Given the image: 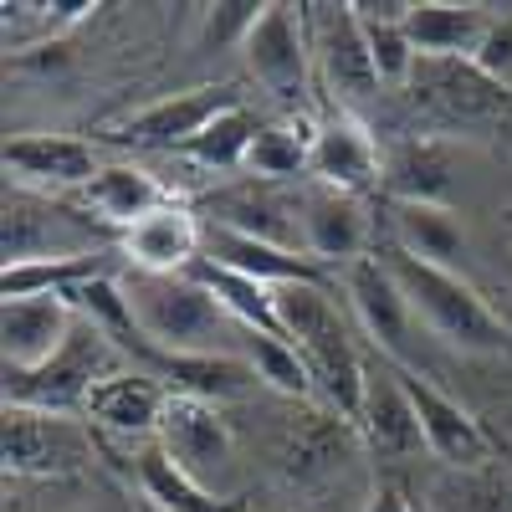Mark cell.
Instances as JSON below:
<instances>
[{
	"instance_id": "obj_30",
	"label": "cell",
	"mask_w": 512,
	"mask_h": 512,
	"mask_svg": "<svg viewBox=\"0 0 512 512\" xmlns=\"http://www.w3.org/2000/svg\"><path fill=\"white\" fill-rule=\"evenodd\" d=\"M354 431V425L344 415H313L303 425H292L287 441H282V472L292 482H323L333 477L338 466H344V436Z\"/></svg>"
},
{
	"instance_id": "obj_28",
	"label": "cell",
	"mask_w": 512,
	"mask_h": 512,
	"mask_svg": "<svg viewBox=\"0 0 512 512\" xmlns=\"http://www.w3.org/2000/svg\"><path fill=\"white\" fill-rule=\"evenodd\" d=\"M390 231L395 246L420 256L431 267L456 272V262L466 256V231L456 226V216L446 205H410V200H390Z\"/></svg>"
},
{
	"instance_id": "obj_4",
	"label": "cell",
	"mask_w": 512,
	"mask_h": 512,
	"mask_svg": "<svg viewBox=\"0 0 512 512\" xmlns=\"http://www.w3.org/2000/svg\"><path fill=\"white\" fill-rule=\"evenodd\" d=\"M118 354L123 349L93 318H77L72 338L52 364H41L31 374H6V405L47 410V415H82L98 384L118 374Z\"/></svg>"
},
{
	"instance_id": "obj_22",
	"label": "cell",
	"mask_w": 512,
	"mask_h": 512,
	"mask_svg": "<svg viewBox=\"0 0 512 512\" xmlns=\"http://www.w3.org/2000/svg\"><path fill=\"white\" fill-rule=\"evenodd\" d=\"M144 374L164 379L169 395H195V400H210V405L241 400V395H251L256 384H262L241 354H154L149 349V369Z\"/></svg>"
},
{
	"instance_id": "obj_19",
	"label": "cell",
	"mask_w": 512,
	"mask_h": 512,
	"mask_svg": "<svg viewBox=\"0 0 512 512\" xmlns=\"http://www.w3.org/2000/svg\"><path fill=\"white\" fill-rule=\"evenodd\" d=\"M210 226H226V231H241V236H256V241L303 251V195H282L272 180H246V185L210 195Z\"/></svg>"
},
{
	"instance_id": "obj_33",
	"label": "cell",
	"mask_w": 512,
	"mask_h": 512,
	"mask_svg": "<svg viewBox=\"0 0 512 512\" xmlns=\"http://www.w3.org/2000/svg\"><path fill=\"white\" fill-rule=\"evenodd\" d=\"M108 272V251L98 256H57V262H16L0 272V292L6 297H41V292H77Z\"/></svg>"
},
{
	"instance_id": "obj_14",
	"label": "cell",
	"mask_w": 512,
	"mask_h": 512,
	"mask_svg": "<svg viewBox=\"0 0 512 512\" xmlns=\"http://www.w3.org/2000/svg\"><path fill=\"white\" fill-rule=\"evenodd\" d=\"M6 185L36 190V195H82L98 180V149L88 139H72V134H21L6 139Z\"/></svg>"
},
{
	"instance_id": "obj_15",
	"label": "cell",
	"mask_w": 512,
	"mask_h": 512,
	"mask_svg": "<svg viewBox=\"0 0 512 512\" xmlns=\"http://www.w3.org/2000/svg\"><path fill=\"white\" fill-rule=\"evenodd\" d=\"M77 303L67 292H41V297H6L0 308V354H6V374H31L52 364L62 344L77 328Z\"/></svg>"
},
{
	"instance_id": "obj_10",
	"label": "cell",
	"mask_w": 512,
	"mask_h": 512,
	"mask_svg": "<svg viewBox=\"0 0 512 512\" xmlns=\"http://www.w3.org/2000/svg\"><path fill=\"white\" fill-rule=\"evenodd\" d=\"M93 461V436L72 415L6 405V472L11 477H72Z\"/></svg>"
},
{
	"instance_id": "obj_6",
	"label": "cell",
	"mask_w": 512,
	"mask_h": 512,
	"mask_svg": "<svg viewBox=\"0 0 512 512\" xmlns=\"http://www.w3.org/2000/svg\"><path fill=\"white\" fill-rule=\"evenodd\" d=\"M303 11H308V36H313V67L323 77V88L333 93V108L354 113L374 103L384 88H379L369 36H364L354 0L349 6H303Z\"/></svg>"
},
{
	"instance_id": "obj_5",
	"label": "cell",
	"mask_w": 512,
	"mask_h": 512,
	"mask_svg": "<svg viewBox=\"0 0 512 512\" xmlns=\"http://www.w3.org/2000/svg\"><path fill=\"white\" fill-rule=\"evenodd\" d=\"M108 226L98 216H82V210L62 205V195H36L21 185H6V267L16 262H57V256H98L93 241Z\"/></svg>"
},
{
	"instance_id": "obj_8",
	"label": "cell",
	"mask_w": 512,
	"mask_h": 512,
	"mask_svg": "<svg viewBox=\"0 0 512 512\" xmlns=\"http://www.w3.org/2000/svg\"><path fill=\"white\" fill-rule=\"evenodd\" d=\"M246 72L282 103H297L313 82V36H308V11L297 6H262V21L246 36Z\"/></svg>"
},
{
	"instance_id": "obj_20",
	"label": "cell",
	"mask_w": 512,
	"mask_h": 512,
	"mask_svg": "<svg viewBox=\"0 0 512 512\" xmlns=\"http://www.w3.org/2000/svg\"><path fill=\"white\" fill-rule=\"evenodd\" d=\"M303 251H308V262L338 267V272L364 262L369 256V216H364L359 195L328 190V185L303 190Z\"/></svg>"
},
{
	"instance_id": "obj_9",
	"label": "cell",
	"mask_w": 512,
	"mask_h": 512,
	"mask_svg": "<svg viewBox=\"0 0 512 512\" xmlns=\"http://www.w3.org/2000/svg\"><path fill=\"white\" fill-rule=\"evenodd\" d=\"M236 88H190V93H175V98H159L139 113H128L118 123H108V139L113 144H128V149H169V154H185L210 123H216L226 108H236Z\"/></svg>"
},
{
	"instance_id": "obj_34",
	"label": "cell",
	"mask_w": 512,
	"mask_h": 512,
	"mask_svg": "<svg viewBox=\"0 0 512 512\" xmlns=\"http://www.w3.org/2000/svg\"><path fill=\"white\" fill-rule=\"evenodd\" d=\"M256 134H262V118H256L246 103H236V108H226V113H221V118L210 123L205 134L185 149V159L200 164V169H210V175H226V169H246V154H251Z\"/></svg>"
},
{
	"instance_id": "obj_2",
	"label": "cell",
	"mask_w": 512,
	"mask_h": 512,
	"mask_svg": "<svg viewBox=\"0 0 512 512\" xmlns=\"http://www.w3.org/2000/svg\"><path fill=\"white\" fill-rule=\"evenodd\" d=\"M118 287H123L128 313H134L144 344L154 354H236L231 338L246 333L195 272H185V277L128 272V277H118Z\"/></svg>"
},
{
	"instance_id": "obj_37",
	"label": "cell",
	"mask_w": 512,
	"mask_h": 512,
	"mask_svg": "<svg viewBox=\"0 0 512 512\" xmlns=\"http://www.w3.org/2000/svg\"><path fill=\"white\" fill-rule=\"evenodd\" d=\"M256 21H262V6H251V0L205 6V16H200V47H246V36H251Z\"/></svg>"
},
{
	"instance_id": "obj_27",
	"label": "cell",
	"mask_w": 512,
	"mask_h": 512,
	"mask_svg": "<svg viewBox=\"0 0 512 512\" xmlns=\"http://www.w3.org/2000/svg\"><path fill=\"white\" fill-rule=\"evenodd\" d=\"M354 11H359L364 36H369L379 88H410V77L420 67V52H415V41L405 31L410 0H354Z\"/></svg>"
},
{
	"instance_id": "obj_26",
	"label": "cell",
	"mask_w": 512,
	"mask_h": 512,
	"mask_svg": "<svg viewBox=\"0 0 512 512\" xmlns=\"http://www.w3.org/2000/svg\"><path fill=\"white\" fill-rule=\"evenodd\" d=\"M164 200H169V190L149 175V169L144 164H123V159L118 164H103L98 180L82 190V205H88L93 216L108 231H118V236L134 226V221H144L149 210H159Z\"/></svg>"
},
{
	"instance_id": "obj_16",
	"label": "cell",
	"mask_w": 512,
	"mask_h": 512,
	"mask_svg": "<svg viewBox=\"0 0 512 512\" xmlns=\"http://www.w3.org/2000/svg\"><path fill=\"white\" fill-rule=\"evenodd\" d=\"M118 251L134 272H154V277H185L200 267L205 256V221L190 205L164 200L159 210H149L144 221H134L118 236Z\"/></svg>"
},
{
	"instance_id": "obj_25",
	"label": "cell",
	"mask_w": 512,
	"mask_h": 512,
	"mask_svg": "<svg viewBox=\"0 0 512 512\" xmlns=\"http://www.w3.org/2000/svg\"><path fill=\"white\" fill-rule=\"evenodd\" d=\"M487 26L492 11L472 6V0H410L405 16V31L420 57H477Z\"/></svg>"
},
{
	"instance_id": "obj_29",
	"label": "cell",
	"mask_w": 512,
	"mask_h": 512,
	"mask_svg": "<svg viewBox=\"0 0 512 512\" xmlns=\"http://www.w3.org/2000/svg\"><path fill=\"white\" fill-rule=\"evenodd\" d=\"M139 482H144V502L159 512H241L236 497H221L200 482H190L175 461L159 451V441L139 446Z\"/></svg>"
},
{
	"instance_id": "obj_13",
	"label": "cell",
	"mask_w": 512,
	"mask_h": 512,
	"mask_svg": "<svg viewBox=\"0 0 512 512\" xmlns=\"http://www.w3.org/2000/svg\"><path fill=\"white\" fill-rule=\"evenodd\" d=\"M338 277H344V297L354 303L364 333L374 338L379 359L410 369V338H415L420 318L410 313V297L395 282V272L384 267V256H364V262H354L349 272H338Z\"/></svg>"
},
{
	"instance_id": "obj_3",
	"label": "cell",
	"mask_w": 512,
	"mask_h": 512,
	"mask_svg": "<svg viewBox=\"0 0 512 512\" xmlns=\"http://www.w3.org/2000/svg\"><path fill=\"white\" fill-rule=\"evenodd\" d=\"M384 267L395 272V282L410 297V313L431 328L446 349L472 354V359H512V323L502 313H492L487 297L466 282L461 272L431 267L410 251H390Z\"/></svg>"
},
{
	"instance_id": "obj_38",
	"label": "cell",
	"mask_w": 512,
	"mask_h": 512,
	"mask_svg": "<svg viewBox=\"0 0 512 512\" xmlns=\"http://www.w3.org/2000/svg\"><path fill=\"white\" fill-rule=\"evenodd\" d=\"M497 88H507L512 93V11H502V16H492V26H487V36H482V47H477V57H472Z\"/></svg>"
},
{
	"instance_id": "obj_7",
	"label": "cell",
	"mask_w": 512,
	"mask_h": 512,
	"mask_svg": "<svg viewBox=\"0 0 512 512\" xmlns=\"http://www.w3.org/2000/svg\"><path fill=\"white\" fill-rule=\"evenodd\" d=\"M154 441L190 482H200L210 492H221L231 482V472H236V436H231L221 405H210V400L169 395ZM221 497H231V492H221Z\"/></svg>"
},
{
	"instance_id": "obj_32",
	"label": "cell",
	"mask_w": 512,
	"mask_h": 512,
	"mask_svg": "<svg viewBox=\"0 0 512 512\" xmlns=\"http://www.w3.org/2000/svg\"><path fill=\"white\" fill-rule=\"evenodd\" d=\"M318 134V118H287V123H262L251 154H246V175L251 180H292V175H308V149Z\"/></svg>"
},
{
	"instance_id": "obj_40",
	"label": "cell",
	"mask_w": 512,
	"mask_h": 512,
	"mask_svg": "<svg viewBox=\"0 0 512 512\" xmlns=\"http://www.w3.org/2000/svg\"><path fill=\"white\" fill-rule=\"evenodd\" d=\"M139 512H159V507H149V502H144V507H139Z\"/></svg>"
},
{
	"instance_id": "obj_35",
	"label": "cell",
	"mask_w": 512,
	"mask_h": 512,
	"mask_svg": "<svg viewBox=\"0 0 512 512\" xmlns=\"http://www.w3.org/2000/svg\"><path fill=\"white\" fill-rule=\"evenodd\" d=\"M241 359L256 369V379H262V384H272L277 395H287V400H308L313 395V374H308L303 354H297L287 338L241 333Z\"/></svg>"
},
{
	"instance_id": "obj_1",
	"label": "cell",
	"mask_w": 512,
	"mask_h": 512,
	"mask_svg": "<svg viewBox=\"0 0 512 512\" xmlns=\"http://www.w3.org/2000/svg\"><path fill=\"white\" fill-rule=\"evenodd\" d=\"M277 318H282L287 344L303 354V364L313 374V395L333 415H344L354 425L359 405H364V369H369V359L359 354L354 333H349V318L338 313L333 292L323 282L277 287Z\"/></svg>"
},
{
	"instance_id": "obj_12",
	"label": "cell",
	"mask_w": 512,
	"mask_h": 512,
	"mask_svg": "<svg viewBox=\"0 0 512 512\" xmlns=\"http://www.w3.org/2000/svg\"><path fill=\"white\" fill-rule=\"evenodd\" d=\"M405 93L441 123H477L512 108V93L497 88L472 57H420Z\"/></svg>"
},
{
	"instance_id": "obj_23",
	"label": "cell",
	"mask_w": 512,
	"mask_h": 512,
	"mask_svg": "<svg viewBox=\"0 0 512 512\" xmlns=\"http://www.w3.org/2000/svg\"><path fill=\"white\" fill-rule=\"evenodd\" d=\"M456 180V149L436 134H415L384 159V195L410 205H446Z\"/></svg>"
},
{
	"instance_id": "obj_24",
	"label": "cell",
	"mask_w": 512,
	"mask_h": 512,
	"mask_svg": "<svg viewBox=\"0 0 512 512\" xmlns=\"http://www.w3.org/2000/svg\"><path fill=\"white\" fill-rule=\"evenodd\" d=\"M205 262L231 267V272H241V277H256V282H267V287L323 282V277H318V262H308L303 251H287V246L256 241V236H241V231H226V226H210V221H205Z\"/></svg>"
},
{
	"instance_id": "obj_11",
	"label": "cell",
	"mask_w": 512,
	"mask_h": 512,
	"mask_svg": "<svg viewBox=\"0 0 512 512\" xmlns=\"http://www.w3.org/2000/svg\"><path fill=\"white\" fill-rule=\"evenodd\" d=\"M405 390H410V405L420 415V436H425V451L436 461H446L451 472H482L492 466L497 446L492 436L482 431V420L466 410L461 400H451L436 379H425L420 369H400Z\"/></svg>"
},
{
	"instance_id": "obj_36",
	"label": "cell",
	"mask_w": 512,
	"mask_h": 512,
	"mask_svg": "<svg viewBox=\"0 0 512 512\" xmlns=\"http://www.w3.org/2000/svg\"><path fill=\"white\" fill-rule=\"evenodd\" d=\"M436 497H441V512H512V482L497 477L492 466L451 472V482H441Z\"/></svg>"
},
{
	"instance_id": "obj_41",
	"label": "cell",
	"mask_w": 512,
	"mask_h": 512,
	"mask_svg": "<svg viewBox=\"0 0 512 512\" xmlns=\"http://www.w3.org/2000/svg\"><path fill=\"white\" fill-rule=\"evenodd\" d=\"M507 226H512V210H507Z\"/></svg>"
},
{
	"instance_id": "obj_21",
	"label": "cell",
	"mask_w": 512,
	"mask_h": 512,
	"mask_svg": "<svg viewBox=\"0 0 512 512\" xmlns=\"http://www.w3.org/2000/svg\"><path fill=\"white\" fill-rule=\"evenodd\" d=\"M164 405H169V390L154 379V374H134V369H118L113 379H103L93 400H88V415L98 431L108 436H123V441H149L159 436V420H164Z\"/></svg>"
},
{
	"instance_id": "obj_31",
	"label": "cell",
	"mask_w": 512,
	"mask_h": 512,
	"mask_svg": "<svg viewBox=\"0 0 512 512\" xmlns=\"http://www.w3.org/2000/svg\"><path fill=\"white\" fill-rule=\"evenodd\" d=\"M195 277L216 292V303H221L246 333L287 338V333H282V318H277V287L256 282V277H241V272H231V267H216V262H205V256H200Z\"/></svg>"
},
{
	"instance_id": "obj_17",
	"label": "cell",
	"mask_w": 512,
	"mask_h": 512,
	"mask_svg": "<svg viewBox=\"0 0 512 512\" xmlns=\"http://www.w3.org/2000/svg\"><path fill=\"white\" fill-rule=\"evenodd\" d=\"M359 441L384 456V461H405V456H420L425 451V436H420V415L410 405V390L400 379V364L390 359H369L364 369V405H359V420H354Z\"/></svg>"
},
{
	"instance_id": "obj_18",
	"label": "cell",
	"mask_w": 512,
	"mask_h": 512,
	"mask_svg": "<svg viewBox=\"0 0 512 512\" xmlns=\"http://www.w3.org/2000/svg\"><path fill=\"white\" fill-rule=\"evenodd\" d=\"M308 175H313V185L359 195V190L384 185V159H379V144L369 139V128L354 113L333 108L318 118V134L308 149Z\"/></svg>"
},
{
	"instance_id": "obj_39",
	"label": "cell",
	"mask_w": 512,
	"mask_h": 512,
	"mask_svg": "<svg viewBox=\"0 0 512 512\" xmlns=\"http://www.w3.org/2000/svg\"><path fill=\"white\" fill-rule=\"evenodd\" d=\"M364 512H415V507H410V497L400 487H374L369 502H364Z\"/></svg>"
}]
</instances>
